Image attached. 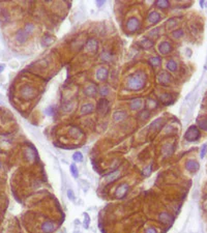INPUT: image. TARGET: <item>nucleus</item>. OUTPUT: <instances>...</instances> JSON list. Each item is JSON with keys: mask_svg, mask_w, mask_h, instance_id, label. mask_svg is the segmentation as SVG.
Returning <instances> with one entry per match:
<instances>
[{"mask_svg": "<svg viewBox=\"0 0 207 233\" xmlns=\"http://www.w3.org/2000/svg\"><path fill=\"white\" fill-rule=\"evenodd\" d=\"M149 63L151 64L152 66L157 68V66H160L162 63V58L159 57V56H153V57L149 58Z\"/></svg>", "mask_w": 207, "mask_h": 233, "instance_id": "bb28decb", "label": "nucleus"}, {"mask_svg": "<svg viewBox=\"0 0 207 233\" xmlns=\"http://www.w3.org/2000/svg\"><path fill=\"white\" fill-rule=\"evenodd\" d=\"M146 81H147V76L143 70H137L127 78L126 87L129 90L139 91L145 87Z\"/></svg>", "mask_w": 207, "mask_h": 233, "instance_id": "f257e3e1", "label": "nucleus"}, {"mask_svg": "<svg viewBox=\"0 0 207 233\" xmlns=\"http://www.w3.org/2000/svg\"><path fill=\"white\" fill-rule=\"evenodd\" d=\"M166 68H167V70H170V72H175V70H177V63H176V61H174L173 59H170V60H168L167 64H166Z\"/></svg>", "mask_w": 207, "mask_h": 233, "instance_id": "cd10ccee", "label": "nucleus"}, {"mask_svg": "<svg viewBox=\"0 0 207 233\" xmlns=\"http://www.w3.org/2000/svg\"><path fill=\"white\" fill-rule=\"evenodd\" d=\"M199 167L200 166H199L198 162L195 161V160H188L185 163V169L190 173H196L199 170Z\"/></svg>", "mask_w": 207, "mask_h": 233, "instance_id": "ddd939ff", "label": "nucleus"}, {"mask_svg": "<svg viewBox=\"0 0 207 233\" xmlns=\"http://www.w3.org/2000/svg\"><path fill=\"white\" fill-rule=\"evenodd\" d=\"M34 29H35V26H34L33 24H31V23L27 24V25L25 26V28H24V30H25V31L27 32L28 34H31L32 32L34 31Z\"/></svg>", "mask_w": 207, "mask_h": 233, "instance_id": "4c0bfd02", "label": "nucleus"}, {"mask_svg": "<svg viewBox=\"0 0 207 233\" xmlns=\"http://www.w3.org/2000/svg\"><path fill=\"white\" fill-rule=\"evenodd\" d=\"M94 109H95L94 106H93V104H91V103L85 104V105H83V106L81 107L80 114L81 115H88V114H91V113H93Z\"/></svg>", "mask_w": 207, "mask_h": 233, "instance_id": "a211bd4d", "label": "nucleus"}, {"mask_svg": "<svg viewBox=\"0 0 207 233\" xmlns=\"http://www.w3.org/2000/svg\"><path fill=\"white\" fill-rule=\"evenodd\" d=\"M157 219H159L160 222L164 225H170V224H172V222H173V218H172V216L169 214V212H166V211L161 212V214H159V216H157Z\"/></svg>", "mask_w": 207, "mask_h": 233, "instance_id": "f8f14e48", "label": "nucleus"}, {"mask_svg": "<svg viewBox=\"0 0 207 233\" xmlns=\"http://www.w3.org/2000/svg\"><path fill=\"white\" fill-rule=\"evenodd\" d=\"M126 117H127V113L125 112V111H123V110L115 111L114 114H113V119H114V121H116V122H119V121L124 120Z\"/></svg>", "mask_w": 207, "mask_h": 233, "instance_id": "6ab92c4d", "label": "nucleus"}, {"mask_svg": "<svg viewBox=\"0 0 207 233\" xmlns=\"http://www.w3.org/2000/svg\"><path fill=\"white\" fill-rule=\"evenodd\" d=\"M73 108H74V104L72 102H66L62 105V110L64 112H70L73 110Z\"/></svg>", "mask_w": 207, "mask_h": 233, "instance_id": "473e14b6", "label": "nucleus"}, {"mask_svg": "<svg viewBox=\"0 0 207 233\" xmlns=\"http://www.w3.org/2000/svg\"><path fill=\"white\" fill-rule=\"evenodd\" d=\"M144 233H157V230L154 227H148V228H146Z\"/></svg>", "mask_w": 207, "mask_h": 233, "instance_id": "49530a36", "label": "nucleus"}, {"mask_svg": "<svg viewBox=\"0 0 207 233\" xmlns=\"http://www.w3.org/2000/svg\"><path fill=\"white\" fill-rule=\"evenodd\" d=\"M176 24H177V20L176 19H173V18H171V19H169L167 21V26L169 28L171 27H174V26H176Z\"/></svg>", "mask_w": 207, "mask_h": 233, "instance_id": "a19ab883", "label": "nucleus"}, {"mask_svg": "<svg viewBox=\"0 0 207 233\" xmlns=\"http://www.w3.org/2000/svg\"><path fill=\"white\" fill-rule=\"evenodd\" d=\"M45 113H46V115L52 116V115H54V113H55V110H54L53 107H48V108L45 110Z\"/></svg>", "mask_w": 207, "mask_h": 233, "instance_id": "79ce46f5", "label": "nucleus"}, {"mask_svg": "<svg viewBox=\"0 0 207 233\" xmlns=\"http://www.w3.org/2000/svg\"><path fill=\"white\" fill-rule=\"evenodd\" d=\"M0 104H1V102H0Z\"/></svg>", "mask_w": 207, "mask_h": 233, "instance_id": "3c124183", "label": "nucleus"}, {"mask_svg": "<svg viewBox=\"0 0 207 233\" xmlns=\"http://www.w3.org/2000/svg\"><path fill=\"white\" fill-rule=\"evenodd\" d=\"M119 177H120V171H114L106 176V181L109 182V183H110V182H114L115 180H117Z\"/></svg>", "mask_w": 207, "mask_h": 233, "instance_id": "5701e85b", "label": "nucleus"}, {"mask_svg": "<svg viewBox=\"0 0 207 233\" xmlns=\"http://www.w3.org/2000/svg\"><path fill=\"white\" fill-rule=\"evenodd\" d=\"M53 42H54V37L52 35H50V34H46L42 40V42L44 46H49V45H51Z\"/></svg>", "mask_w": 207, "mask_h": 233, "instance_id": "c756f323", "label": "nucleus"}, {"mask_svg": "<svg viewBox=\"0 0 207 233\" xmlns=\"http://www.w3.org/2000/svg\"><path fill=\"white\" fill-rule=\"evenodd\" d=\"M56 229V223L54 221L47 220L40 225V231L42 233H52Z\"/></svg>", "mask_w": 207, "mask_h": 233, "instance_id": "0eeeda50", "label": "nucleus"}, {"mask_svg": "<svg viewBox=\"0 0 207 233\" xmlns=\"http://www.w3.org/2000/svg\"><path fill=\"white\" fill-rule=\"evenodd\" d=\"M129 108H131V110L138 111L142 108V106H143V100L140 99V98L133 99V100L131 101V103H129Z\"/></svg>", "mask_w": 207, "mask_h": 233, "instance_id": "dca6fc26", "label": "nucleus"}, {"mask_svg": "<svg viewBox=\"0 0 207 233\" xmlns=\"http://www.w3.org/2000/svg\"><path fill=\"white\" fill-rule=\"evenodd\" d=\"M129 191V186L126 182H123V183H121L120 186L117 188L116 191H115V197L118 198V199H123V198L127 195Z\"/></svg>", "mask_w": 207, "mask_h": 233, "instance_id": "423d86ee", "label": "nucleus"}, {"mask_svg": "<svg viewBox=\"0 0 207 233\" xmlns=\"http://www.w3.org/2000/svg\"><path fill=\"white\" fill-rule=\"evenodd\" d=\"M159 51L162 55H167V54L172 52V46L169 42H163L160 44L159 46Z\"/></svg>", "mask_w": 207, "mask_h": 233, "instance_id": "4468645a", "label": "nucleus"}, {"mask_svg": "<svg viewBox=\"0 0 207 233\" xmlns=\"http://www.w3.org/2000/svg\"><path fill=\"white\" fill-rule=\"evenodd\" d=\"M197 125H198L201 129L207 132V118H205V117L198 118L197 119Z\"/></svg>", "mask_w": 207, "mask_h": 233, "instance_id": "393cba45", "label": "nucleus"}, {"mask_svg": "<svg viewBox=\"0 0 207 233\" xmlns=\"http://www.w3.org/2000/svg\"><path fill=\"white\" fill-rule=\"evenodd\" d=\"M162 150H163V153L166 157H169V155H172V152H173L174 147H173V145H171V144H165L163 146V148H162Z\"/></svg>", "mask_w": 207, "mask_h": 233, "instance_id": "a878e982", "label": "nucleus"}, {"mask_svg": "<svg viewBox=\"0 0 207 233\" xmlns=\"http://www.w3.org/2000/svg\"><path fill=\"white\" fill-rule=\"evenodd\" d=\"M183 34H184V32H183V30H182L181 28H179V29H177V30H175V31L172 32V35H173L174 38L182 37V36H183Z\"/></svg>", "mask_w": 207, "mask_h": 233, "instance_id": "c9c22d12", "label": "nucleus"}, {"mask_svg": "<svg viewBox=\"0 0 207 233\" xmlns=\"http://www.w3.org/2000/svg\"><path fill=\"white\" fill-rule=\"evenodd\" d=\"M151 172H152V164H150V165H148L147 167L144 168L142 174H143V176H149L150 174H151Z\"/></svg>", "mask_w": 207, "mask_h": 233, "instance_id": "e433bc0d", "label": "nucleus"}, {"mask_svg": "<svg viewBox=\"0 0 207 233\" xmlns=\"http://www.w3.org/2000/svg\"><path fill=\"white\" fill-rule=\"evenodd\" d=\"M1 167H2V165H1V162H0V169H1Z\"/></svg>", "mask_w": 207, "mask_h": 233, "instance_id": "8fccbe9b", "label": "nucleus"}, {"mask_svg": "<svg viewBox=\"0 0 207 233\" xmlns=\"http://www.w3.org/2000/svg\"><path fill=\"white\" fill-rule=\"evenodd\" d=\"M96 92H97V89H96V87H95V85H93V84H89L88 86L84 89V93L87 96H90V98L94 96L95 94H96Z\"/></svg>", "mask_w": 207, "mask_h": 233, "instance_id": "412c9836", "label": "nucleus"}, {"mask_svg": "<svg viewBox=\"0 0 207 233\" xmlns=\"http://www.w3.org/2000/svg\"><path fill=\"white\" fill-rule=\"evenodd\" d=\"M68 198L70 200H72V201H74L75 199H76V197H75V194H74V191L73 190H68Z\"/></svg>", "mask_w": 207, "mask_h": 233, "instance_id": "c03bdc74", "label": "nucleus"}, {"mask_svg": "<svg viewBox=\"0 0 207 233\" xmlns=\"http://www.w3.org/2000/svg\"><path fill=\"white\" fill-rule=\"evenodd\" d=\"M160 101H161L164 105H169L172 103L173 98H172V96L170 93H163V94L160 96Z\"/></svg>", "mask_w": 207, "mask_h": 233, "instance_id": "b1692460", "label": "nucleus"}, {"mask_svg": "<svg viewBox=\"0 0 207 233\" xmlns=\"http://www.w3.org/2000/svg\"><path fill=\"white\" fill-rule=\"evenodd\" d=\"M149 117H150V111L148 110V109H145V110L141 111V112L139 113V118L141 119V120H147Z\"/></svg>", "mask_w": 207, "mask_h": 233, "instance_id": "7c9ffc66", "label": "nucleus"}, {"mask_svg": "<svg viewBox=\"0 0 207 233\" xmlns=\"http://www.w3.org/2000/svg\"><path fill=\"white\" fill-rule=\"evenodd\" d=\"M160 28H154V29H152L151 31L149 32V36L150 37H153V38H155V37H157V36L160 35Z\"/></svg>", "mask_w": 207, "mask_h": 233, "instance_id": "58836bf2", "label": "nucleus"}, {"mask_svg": "<svg viewBox=\"0 0 207 233\" xmlns=\"http://www.w3.org/2000/svg\"><path fill=\"white\" fill-rule=\"evenodd\" d=\"M68 133H70V136L73 139H80V138L83 137V134H84L82 129L79 127H77V125H72L70 127Z\"/></svg>", "mask_w": 207, "mask_h": 233, "instance_id": "9b49d317", "label": "nucleus"}, {"mask_svg": "<svg viewBox=\"0 0 207 233\" xmlns=\"http://www.w3.org/2000/svg\"><path fill=\"white\" fill-rule=\"evenodd\" d=\"M111 59H112V56H111V54H109L108 52H104V53L101 54V60L111 61Z\"/></svg>", "mask_w": 207, "mask_h": 233, "instance_id": "ea45409f", "label": "nucleus"}, {"mask_svg": "<svg viewBox=\"0 0 207 233\" xmlns=\"http://www.w3.org/2000/svg\"><path fill=\"white\" fill-rule=\"evenodd\" d=\"M140 28H141V24H140L139 19H137L136 17H132L131 19H129V21L126 22V29L129 30V32H131V33L137 32Z\"/></svg>", "mask_w": 207, "mask_h": 233, "instance_id": "20e7f679", "label": "nucleus"}, {"mask_svg": "<svg viewBox=\"0 0 207 233\" xmlns=\"http://www.w3.org/2000/svg\"><path fill=\"white\" fill-rule=\"evenodd\" d=\"M4 68H5V66L3 65V64H0V73H1L3 70H4Z\"/></svg>", "mask_w": 207, "mask_h": 233, "instance_id": "09e8293b", "label": "nucleus"}, {"mask_svg": "<svg viewBox=\"0 0 207 233\" xmlns=\"http://www.w3.org/2000/svg\"><path fill=\"white\" fill-rule=\"evenodd\" d=\"M28 37H29V34L25 31L24 29L19 30L16 34V40H17L19 44H24L25 42H27Z\"/></svg>", "mask_w": 207, "mask_h": 233, "instance_id": "f3484780", "label": "nucleus"}, {"mask_svg": "<svg viewBox=\"0 0 207 233\" xmlns=\"http://www.w3.org/2000/svg\"><path fill=\"white\" fill-rule=\"evenodd\" d=\"M155 5L162 9H167L170 7V3H169V1H167V0H159V1L155 2Z\"/></svg>", "mask_w": 207, "mask_h": 233, "instance_id": "c85d7f7f", "label": "nucleus"}, {"mask_svg": "<svg viewBox=\"0 0 207 233\" xmlns=\"http://www.w3.org/2000/svg\"><path fill=\"white\" fill-rule=\"evenodd\" d=\"M157 79H159V82L162 85H165V86L169 85L172 82V76L168 72H165V70L160 73L159 76H157Z\"/></svg>", "mask_w": 207, "mask_h": 233, "instance_id": "9d476101", "label": "nucleus"}, {"mask_svg": "<svg viewBox=\"0 0 207 233\" xmlns=\"http://www.w3.org/2000/svg\"><path fill=\"white\" fill-rule=\"evenodd\" d=\"M84 216H85V218H84V227H85V228H88L89 223H90V218H89V216H88V214H85Z\"/></svg>", "mask_w": 207, "mask_h": 233, "instance_id": "a18cd8bd", "label": "nucleus"}, {"mask_svg": "<svg viewBox=\"0 0 207 233\" xmlns=\"http://www.w3.org/2000/svg\"><path fill=\"white\" fill-rule=\"evenodd\" d=\"M36 94V90L30 85H25L21 88V96L24 99H32L34 98Z\"/></svg>", "mask_w": 207, "mask_h": 233, "instance_id": "6e6552de", "label": "nucleus"}, {"mask_svg": "<svg viewBox=\"0 0 207 233\" xmlns=\"http://www.w3.org/2000/svg\"><path fill=\"white\" fill-rule=\"evenodd\" d=\"M165 124V119L163 117H160V118H157L155 120H153L151 122V124L149 125V131L150 134H155L157 132H160L163 127V125Z\"/></svg>", "mask_w": 207, "mask_h": 233, "instance_id": "7ed1b4c3", "label": "nucleus"}, {"mask_svg": "<svg viewBox=\"0 0 207 233\" xmlns=\"http://www.w3.org/2000/svg\"><path fill=\"white\" fill-rule=\"evenodd\" d=\"M99 93H101V96H107L110 93V88L106 85H104V86H101L99 88Z\"/></svg>", "mask_w": 207, "mask_h": 233, "instance_id": "72a5a7b5", "label": "nucleus"}, {"mask_svg": "<svg viewBox=\"0 0 207 233\" xmlns=\"http://www.w3.org/2000/svg\"><path fill=\"white\" fill-rule=\"evenodd\" d=\"M148 21L151 24H157L161 21V15L157 12H151L148 15Z\"/></svg>", "mask_w": 207, "mask_h": 233, "instance_id": "aec40b11", "label": "nucleus"}, {"mask_svg": "<svg viewBox=\"0 0 207 233\" xmlns=\"http://www.w3.org/2000/svg\"><path fill=\"white\" fill-rule=\"evenodd\" d=\"M201 134L199 131L198 127L197 125H190L188 129V131L185 132V135H184V139L188 141V142H195L197 140H199Z\"/></svg>", "mask_w": 207, "mask_h": 233, "instance_id": "f03ea898", "label": "nucleus"}, {"mask_svg": "<svg viewBox=\"0 0 207 233\" xmlns=\"http://www.w3.org/2000/svg\"><path fill=\"white\" fill-rule=\"evenodd\" d=\"M98 49V42L95 38H90L87 40L86 45H85V51L89 52V53H95Z\"/></svg>", "mask_w": 207, "mask_h": 233, "instance_id": "1a4fd4ad", "label": "nucleus"}, {"mask_svg": "<svg viewBox=\"0 0 207 233\" xmlns=\"http://www.w3.org/2000/svg\"><path fill=\"white\" fill-rule=\"evenodd\" d=\"M70 173H72V175L74 176L75 178L78 177L79 170H78V168H77V166L75 165V164H72V165L70 166Z\"/></svg>", "mask_w": 207, "mask_h": 233, "instance_id": "f704fd0d", "label": "nucleus"}, {"mask_svg": "<svg viewBox=\"0 0 207 233\" xmlns=\"http://www.w3.org/2000/svg\"><path fill=\"white\" fill-rule=\"evenodd\" d=\"M110 110V104H109V101L106 99H101V100L97 102L96 105V111L98 113L103 115H106L107 113Z\"/></svg>", "mask_w": 207, "mask_h": 233, "instance_id": "39448f33", "label": "nucleus"}, {"mask_svg": "<svg viewBox=\"0 0 207 233\" xmlns=\"http://www.w3.org/2000/svg\"><path fill=\"white\" fill-rule=\"evenodd\" d=\"M104 3H105V2H104V1H97L96 4H97V6H101V5H103Z\"/></svg>", "mask_w": 207, "mask_h": 233, "instance_id": "de8ad7c7", "label": "nucleus"}, {"mask_svg": "<svg viewBox=\"0 0 207 233\" xmlns=\"http://www.w3.org/2000/svg\"><path fill=\"white\" fill-rule=\"evenodd\" d=\"M139 45L141 48H143V49H150V48L153 47V42L150 40L149 38L146 37V38H143V40H140Z\"/></svg>", "mask_w": 207, "mask_h": 233, "instance_id": "4be33fe9", "label": "nucleus"}, {"mask_svg": "<svg viewBox=\"0 0 207 233\" xmlns=\"http://www.w3.org/2000/svg\"><path fill=\"white\" fill-rule=\"evenodd\" d=\"M206 152H207V144H204L202 146V148H201V151H200V157H201V159H203V157H205Z\"/></svg>", "mask_w": 207, "mask_h": 233, "instance_id": "37998d69", "label": "nucleus"}, {"mask_svg": "<svg viewBox=\"0 0 207 233\" xmlns=\"http://www.w3.org/2000/svg\"><path fill=\"white\" fill-rule=\"evenodd\" d=\"M73 160H74L76 163H82L83 162V153L81 151H76V152L73 155Z\"/></svg>", "mask_w": 207, "mask_h": 233, "instance_id": "2f4dec72", "label": "nucleus"}, {"mask_svg": "<svg viewBox=\"0 0 207 233\" xmlns=\"http://www.w3.org/2000/svg\"><path fill=\"white\" fill-rule=\"evenodd\" d=\"M109 75V70L107 68H99L98 70H96V79L98 81H106L107 78H108Z\"/></svg>", "mask_w": 207, "mask_h": 233, "instance_id": "2eb2a0df", "label": "nucleus"}]
</instances>
